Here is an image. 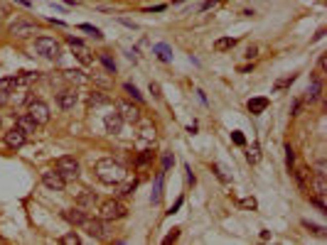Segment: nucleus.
Wrapping results in <instances>:
<instances>
[{
    "mask_svg": "<svg viewBox=\"0 0 327 245\" xmlns=\"http://www.w3.org/2000/svg\"><path fill=\"white\" fill-rule=\"evenodd\" d=\"M136 187H138V181H131V184H123V187H121V189L116 191V194H118V196H131Z\"/></svg>",
    "mask_w": 327,
    "mask_h": 245,
    "instance_id": "30",
    "label": "nucleus"
},
{
    "mask_svg": "<svg viewBox=\"0 0 327 245\" xmlns=\"http://www.w3.org/2000/svg\"><path fill=\"white\" fill-rule=\"evenodd\" d=\"M177 238H180V231H175V233H170L168 238H165V240H162V243H175V240H177Z\"/></svg>",
    "mask_w": 327,
    "mask_h": 245,
    "instance_id": "43",
    "label": "nucleus"
},
{
    "mask_svg": "<svg viewBox=\"0 0 327 245\" xmlns=\"http://www.w3.org/2000/svg\"><path fill=\"white\" fill-rule=\"evenodd\" d=\"M42 184H45L47 189H52V191H64L67 179L62 177L57 169H47V172H42Z\"/></svg>",
    "mask_w": 327,
    "mask_h": 245,
    "instance_id": "8",
    "label": "nucleus"
},
{
    "mask_svg": "<svg viewBox=\"0 0 327 245\" xmlns=\"http://www.w3.org/2000/svg\"><path fill=\"white\" fill-rule=\"evenodd\" d=\"M15 125L23 130V133H34L37 130V122H34V118L30 115V113H23V115H17V120H15Z\"/></svg>",
    "mask_w": 327,
    "mask_h": 245,
    "instance_id": "14",
    "label": "nucleus"
},
{
    "mask_svg": "<svg viewBox=\"0 0 327 245\" xmlns=\"http://www.w3.org/2000/svg\"><path fill=\"white\" fill-rule=\"evenodd\" d=\"M125 216H128V209L118 199H108L99 206V218H103V221H118Z\"/></svg>",
    "mask_w": 327,
    "mask_h": 245,
    "instance_id": "2",
    "label": "nucleus"
},
{
    "mask_svg": "<svg viewBox=\"0 0 327 245\" xmlns=\"http://www.w3.org/2000/svg\"><path fill=\"white\" fill-rule=\"evenodd\" d=\"M234 47H237V39H234V37H219L214 42L216 52H229V49H234Z\"/></svg>",
    "mask_w": 327,
    "mask_h": 245,
    "instance_id": "19",
    "label": "nucleus"
},
{
    "mask_svg": "<svg viewBox=\"0 0 327 245\" xmlns=\"http://www.w3.org/2000/svg\"><path fill=\"white\" fill-rule=\"evenodd\" d=\"M101 64L106 69H108V71H111V74H116V64H113V59L108 54H101Z\"/></svg>",
    "mask_w": 327,
    "mask_h": 245,
    "instance_id": "34",
    "label": "nucleus"
},
{
    "mask_svg": "<svg viewBox=\"0 0 327 245\" xmlns=\"http://www.w3.org/2000/svg\"><path fill=\"white\" fill-rule=\"evenodd\" d=\"M153 54L158 56L160 62H172V49H170V45H165V42L153 45Z\"/></svg>",
    "mask_w": 327,
    "mask_h": 245,
    "instance_id": "16",
    "label": "nucleus"
},
{
    "mask_svg": "<svg viewBox=\"0 0 327 245\" xmlns=\"http://www.w3.org/2000/svg\"><path fill=\"white\" fill-rule=\"evenodd\" d=\"M64 78L71 81V84H86V81H89V78L84 76V71H79V69H69V71H64Z\"/></svg>",
    "mask_w": 327,
    "mask_h": 245,
    "instance_id": "21",
    "label": "nucleus"
},
{
    "mask_svg": "<svg viewBox=\"0 0 327 245\" xmlns=\"http://www.w3.org/2000/svg\"><path fill=\"white\" fill-rule=\"evenodd\" d=\"M34 49L37 54H42L45 59H57L59 56V42L52 37H37L34 39Z\"/></svg>",
    "mask_w": 327,
    "mask_h": 245,
    "instance_id": "6",
    "label": "nucleus"
},
{
    "mask_svg": "<svg viewBox=\"0 0 327 245\" xmlns=\"http://www.w3.org/2000/svg\"><path fill=\"white\" fill-rule=\"evenodd\" d=\"M25 142H27V133H23L17 125L5 133V145L10 147V150H20V147H25Z\"/></svg>",
    "mask_w": 327,
    "mask_h": 245,
    "instance_id": "10",
    "label": "nucleus"
},
{
    "mask_svg": "<svg viewBox=\"0 0 327 245\" xmlns=\"http://www.w3.org/2000/svg\"><path fill=\"white\" fill-rule=\"evenodd\" d=\"M246 157H248V162H251V165H259V159H261V150H259V145L251 147Z\"/></svg>",
    "mask_w": 327,
    "mask_h": 245,
    "instance_id": "29",
    "label": "nucleus"
},
{
    "mask_svg": "<svg viewBox=\"0 0 327 245\" xmlns=\"http://www.w3.org/2000/svg\"><path fill=\"white\" fill-rule=\"evenodd\" d=\"M116 113L123 118V122H131V125L140 122V108L133 106L131 100H116Z\"/></svg>",
    "mask_w": 327,
    "mask_h": 245,
    "instance_id": "5",
    "label": "nucleus"
},
{
    "mask_svg": "<svg viewBox=\"0 0 327 245\" xmlns=\"http://www.w3.org/2000/svg\"><path fill=\"white\" fill-rule=\"evenodd\" d=\"M150 159H153V152H150V150H146V152H143V155L136 159V165H138V167H143V165H148Z\"/></svg>",
    "mask_w": 327,
    "mask_h": 245,
    "instance_id": "35",
    "label": "nucleus"
},
{
    "mask_svg": "<svg viewBox=\"0 0 327 245\" xmlns=\"http://www.w3.org/2000/svg\"><path fill=\"white\" fill-rule=\"evenodd\" d=\"M175 3H182V0H175Z\"/></svg>",
    "mask_w": 327,
    "mask_h": 245,
    "instance_id": "52",
    "label": "nucleus"
},
{
    "mask_svg": "<svg viewBox=\"0 0 327 245\" xmlns=\"http://www.w3.org/2000/svg\"><path fill=\"white\" fill-rule=\"evenodd\" d=\"M305 177H307V169H298L295 172V179H298V184H300V189H305Z\"/></svg>",
    "mask_w": 327,
    "mask_h": 245,
    "instance_id": "36",
    "label": "nucleus"
},
{
    "mask_svg": "<svg viewBox=\"0 0 327 245\" xmlns=\"http://www.w3.org/2000/svg\"><path fill=\"white\" fill-rule=\"evenodd\" d=\"M248 113H253V115H261V113L268 108V98H251L248 100Z\"/></svg>",
    "mask_w": 327,
    "mask_h": 245,
    "instance_id": "17",
    "label": "nucleus"
},
{
    "mask_svg": "<svg viewBox=\"0 0 327 245\" xmlns=\"http://www.w3.org/2000/svg\"><path fill=\"white\" fill-rule=\"evenodd\" d=\"M313 187H315V196H320V199H322V196L327 194L325 177H322V174H317V177H315V181H313Z\"/></svg>",
    "mask_w": 327,
    "mask_h": 245,
    "instance_id": "24",
    "label": "nucleus"
},
{
    "mask_svg": "<svg viewBox=\"0 0 327 245\" xmlns=\"http://www.w3.org/2000/svg\"><path fill=\"white\" fill-rule=\"evenodd\" d=\"M77 100H79L77 89H64V91L57 93V106H59L62 111H71V108L77 106Z\"/></svg>",
    "mask_w": 327,
    "mask_h": 245,
    "instance_id": "9",
    "label": "nucleus"
},
{
    "mask_svg": "<svg viewBox=\"0 0 327 245\" xmlns=\"http://www.w3.org/2000/svg\"><path fill=\"white\" fill-rule=\"evenodd\" d=\"M212 172H214V174H216L219 179H222L224 184H229V181H231V177H229V174H224V169L219 167V165H212Z\"/></svg>",
    "mask_w": 327,
    "mask_h": 245,
    "instance_id": "31",
    "label": "nucleus"
},
{
    "mask_svg": "<svg viewBox=\"0 0 327 245\" xmlns=\"http://www.w3.org/2000/svg\"><path fill=\"white\" fill-rule=\"evenodd\" d=\"M303 226H305V228H310V231H313V233H317V235L325 233V228H320V226H315V223H310V221H303Z\"/></svg>",
    "mask_w": 327,
    "mask_h": 245,
    "instance_id": "39",
    "label": "nucleus"
},
{
    "mask_svg": "<svg viewBox=\"0 0 327 245\" xmlns=\"http://www.w3.org/2000/svg\"><path fill=\"white\" fill-rule=\"evenodd\" d=\"M96 201H99V196H96L94 191H84V194H79V196H77V203H79L81 209H86V206H94Z\"/></svg>",
    "mask_w": 327,
    "mask_h": 245,
    "instance_id": "20",
    "label": "nucleus"
},
{
    "mask_svg": "<svg viewBox=\"0 0 327 245\" xmlns=\"http://www.w3.org/2000/svg\"><path fill=\"white\" fill-rule=\"evenodd\" d=\"M55 169L67 179V181H69V179H77V177H79V159H77V157H71V155H64V157H59V159H57Z\"/></svg>",
    "mask_w": 327,
    "mask_h": 245,
    "instance_id": "4",
    "label": "nucleus"
},
{
    "mask_svg": "<svg viewBox=\"0 0 327 245\" xmlns=\"http://www.w3.org/2000/svg\"><path fill=\"white\" fill-rule=\"evenodd\" d=\"M123 91H125V93H128V96H131L133 100L143 103V96H140V91H138L136 86H133V84H123Z\"/></svg>",
    "mask_w": 327,
    "mask_h": 245,
    "instance_id": "26",
    "label": "nucleus"
},
{
    "mask_svg": "<svg viewBox=\"0 0 327 245\" xmlns=\"http://www.w3.org/2000/svg\"><path fill=\"white\" fill-rule=\"evenodd\" d=\"M150 91H153V96H160V86L158 84H153V81H150Z\"/></svg>",
    "mask_w": 327,
    "mask_h": 245,
    "instance_id": "46",
    "label": "nucleus"
},
{
    "mask_svg": "<svg viewBox=\"0 0 327 245\" xmlns=\"http://www.w3.org/2000/svg\"><path fill=\"white\" fill-rule=\"evenodd\" d=\"M67 45L71 47V49H79V47H84V42L77 39V37H67Z\"/></svg>",
    "mask_w": 327,
    "mask_h": 245,
    "instance_id": "40",
    "label": "nucleus"
},
{
    "mask_svg": "<svg viewBox=\"0 0 327 245\" xmlns=\"http://www.w3.org/2000/svg\"><path fill=\"white\" fill-rule=\"evenodd\" d=\"M34 23H30V20H15V23L8 27V32L12 34V37H30V34H34Z\"/></svg>",
    "mask_w": 327,
    "mask_h": 245,
    "instance_id": "11",
    "label": "nucleus"
},
{
    "mask_svg": "<svg viewBox=\"0 0 327 245\" xmlns=\"http://www.w3.org/2000/svg\"><path fill=\"white\" fill-rule=\"evenodd\" d=\"M241 206H244V209H251V211H256L259 201L253 199V196H246V199H241Z\"/></svg>",
    "mask_w": 327,
    "mask_h": 245,
    "instance_id": "33",
    "label": "nucleus"
},
{
    "mask_svg": "<svg viewBox=\"0 0 327 245\" xmlns=\"http://www.w3.org/2000/svg\"><path fill=\"white\" fill-rule=\"evenodd\" d=\"M0 125H3V120H0Z\"/></svg>",
    "mask_w": 327,
    "mask_h": 245,
    "instance_id": "53",
    "label": "nucleus"
},
{
    "mask_svg": "<svg viewBox=\"0 0 327 245\" xmlns=\"http://www.w3.org/2000/svg\"><path fill=\"white\" fill-rule=\"evenodd\" d=\"M320 91H322V84H320V78H313V84L307 86V93H305V98H307V100H317V98H320Z\"/></svg>",
    "mask_w": 327,
    "mask_h": 245,
    "instance_id": "22",
    "label": "nucleus"
},
{
    "mask_svg": "<svg viewBox=\"0 0 327 245\" xmlns=\"http://www.w3.org/2000/svg\"><path fill=\"white\" fill-rule=\"evenodd\" d=\"M103 128H106V133L108 135H118L121 133V128H123V118H121L118 113H108L106 120H103Z\"/></svg>",
    "mask_w": 327,
    "mask_h": 245,
    "instance_id": "13",
    "label": "nucleus"
},
{
    "mask_svg": "<svg viewBox=\"0 0 327 245\" xmlns=\"http://www.w3.org/2000/svg\"><path fill=\"white\" fill-rule=\"evenodd\" d=\"M180 206H182V199H177V201H175V206H172V211H170V213H175L177 209H180Z\"/></svg>",
    "mask_w": 327,
    "mask_h": 245,
    "instance_id": "50",
    "label": "nucleus"
},
{
    "mask_svg": "<svg viewBox=\"0 0 327 245\" xmlns=\"http://www.w3.org/2000/svg\"><path fill=\"white\" fill-rule=\"evenodd\" d=\"M185 172H187V181H190V184H194V174H192V169L185 167Z\"/></svg>",
    "mask_w": 327,
    "mask_h": 245,
    "instance_id": "48",
    "label": "nucleus"
},
{
    "mask_svg": "<svg viewBox=\"0 0 327 245\" xmlns=\"http://www.w3.org/2000/svg\"><path fill=\"white\" fill-rule=\"evenodd\" d=\"M94 174H96L99 181L108 184V187H116V184H121L125 179V167L121 162H116L113 157H103V159H99L94 165Z\"/></svg>",
    "mask_w": 327,
    "mask_h": 245,
    "instance_id": "1",
    "label": "nucleus"
},
{
    "mask_svg": "<svg viewBox=\"0 0 327 245\" xmlns=\"http://www.w3.org/2000/svg\"><path fill=\"white\" fill-rule=\"evenodd\" d=\"M37 81V71H23L15 76V86H30Z\"/></svg>",
    "mask_w": 327,
    "mask_h": 245,
    "instance_id": "18",
    "label": "nucleus"
},
{
    "mask_svg": "<svg viewBox=\"0 0 327 245\" xmlns=\"http://www.w3.org/2000/svg\"><path fill=\"white\" fill-rule=\"evenodd\" d=\"M293 162H295V152L290 145H285V167H288V172L293 169Z\"/></svg>",
    "mask_w": 327,
    "mask_h": 245,
    "instance_id": "28",
    "label": "nucleus"
},
{
    "mask_svg": "<svg viewBox=\"0 0 327 245\" xmlns=\"http://www.w3.org/2000/svg\"><path fill=\"white\" fill-rule=\"evenodd\" d=\"M293 81H295V76H293V74H290V76H288V78H281V81L276 84V91H281V89H285V86H290Z\"/></svg>",
    "mask_w": 327,
    "mask_h": 245,
    "instance_id": "37",
    "label": "nucleus"
},
{
    "mask_svg": "<svg viewBox=\"0 0 327 245\" xmlns=\"http://www.w3.org/2000/svg\"><path fill=\"white\" fill-rule=\"evenodd\" d=\"M111 96L103 93V91H91L89 93V108H99V106H108Z\"/></svg>",
    "mask_w": 327,
    "mask_h": 245,
    "instance_id": "15",
    "label": "nucleus"
},
{
    "mask_svg": "<svg viewBox=\"0 0 327 245\" xmlns=\"http://www.w3.org/2000/svg\"><path fill=\"white\" fill-rule=\"evenodd\" d=\"M256 54H259V49H256V47H248V49H246V59H253Z\"/></svg>",
    "mask_w": 327,
    "mask_h": 245,
    "instance_id": "45",
    "label": "nucleus"
},
{
    "mask_svg": "<svg viewBox=\"0 0 327 245\" xmlns=\"http://www.w3.org/2000/svg\"><path fill=\"white\" fill-rule=\"evenodd\" d=\"M15 89H17V86H15V76L12 78H0V91H3V93L10 96V93H15Z\"/></svg>",
    "mask_w": 327,
    "mask_h": 245,
    "instance_id": "25",
    "label": "nucleus"
},
{
    "mask_svg": "<svg viewBox=\"0 0 327 245\" xmlns=\"http://www.w3.org/2000/svg\"><path fill=\"white\" fill-rule=\"evenodd\" d=\"M162 177H165V172H158V177H155V187H153V196H150L153 203H158L160 196H162Z\"/></svg>",
    "mask_w": 327,
    "mask_h": 245,
    "instance_id": "23",
    "label": "nucleus"
},
{
    "mask_svg": "<svg viewBox=\"0 0 327 245\" xmlns=\"http://www.w3.org/2000/svg\"><path fill=\"white\" fill-rule=\"evenodd\" d=\"M27 113L34 118L37 125H45V122H49V118H52L49 106H47L45 100H40V98H30V108H27Z\"/></svg>",
    "mask_w": 327,
    "mask_h": 245,
    "instance_id": "7",
    "label": "nucleus"
},
{
    "mask_svg": "<svg viewBox=\"0 0 327 245\" xmlns=\"http://www.w3.org/2000/svg\"><path fill=\"white\" fill-rule=\"evenodd\" d=\"M310 203H313V206H315L320 213H325V203H322V199H320V196H310Z\"/></svg>",
    "mask_w": 327,
    "mask_h": 245,
    "instance_id": "38",
    "label": "nucleus"
},
{
    "mask_svg": "<svg viewBox=\"0 0 327 245\" xmlns=\"http://www.w3.org/2000/svg\"><path fill=\"white\" fill-rule=\"evenodd\" d=\"M317 174H322V177H325V162H317Z\"/></svg>",
    "mask_w": 327,
    "mask_h": 245,
    "instance_id": "49",
    "label": "nucleus"
},
{
    "mask_svg": "<svg viewBox=\"0 0 327 245\" xmlns=\"http://www.w3.org/2000/svg\"><path fill=\"white\" fill-rule=\"evenodd\" d=\"M216 3H219V0H204V3H202V10H209V8H214Z\"/></svg>",
    "mask_w": 327,
    "mask_h": 245,
    "instance_id": "44",
    "label": "nucleus"
},
{
    "mask_svg": "<svg viewBox=\"0 0 327 245\" xmlns=\"http://www.w3.org/2000/svg\"><path fill=\"white\" fill-rule=\"evenodd\" d=\"M59 243H62V245H79L81 238L77 233H67V235H62V238H59Z\"/></svg>",
    "mask_w": 327,
    "mask_h": 245,
    "instance_id": "27",
    "label": "nucleus"
},
{
    "mask_svg": "<svg viewBox=\"0 0 327 245\" xmlns=\"http://www.w3.org/2000/svg\"><path fill=\"white\" fill-rule=\"evenodd\" d=\"M79 30H84V32H91V34H94V37H96V39H101V37H103V34H101V30H96L94 25H79Z\"/></svg>",
    "mask_w": 327,
    "mask_h": 245,
    "instance_id": "32",
    "label": "nucleus"
},
{
    "mask_svg": "<svg viewBox=\"0 0 327 245\" xmlns=\"http://www.w3.org/2000/svg\"><path fill=\"white\" fill-rule=\"evenodd\" d=\"M8 100H10V96H8V93H3V91H0V106H5V103H8Z\"/></svg>",
    "mask_w": 327,
    "mask_h": 245,
    "instance_id": "47",
    "label": "nucleus"
},
{
    "mask_svg": "<svg viewBox=\"0 0 327 245\" xmlns=\"http://www.w3.org/2000/svg\"><path fill=\"white\" fill-rule=\"evenodd\" d=\"M77 3H81V0H77Z\"/></svg>",
    "mask_w": 327,
    "mask_h": 245,
    "instance_id": "54",
    "label": "nucleus"
},
{
    "mask_svg": "<svg viewBox=\"0 0 327 245\" xmlns=\"http://www.w3.org/2000/svg\"><path fill=\"white\" fill-rule=\"evenodd\" d=\"M15 3H20V5H25V8H30V0H15Z\"/></svg>",
    "mask_w": 327,
    "mask_h": 245,
    "instance_id": "51",
    "label": "nucleus"
},
{
    "mask_svg": "<svg viewBox=\"0 0 327 245\" xmlns=\"http://www.w3.org/2000/svg\"><path fill=\"white\" fill-rule=\"evenodd\" d=\"M62 216H64V221L71 223V226H84L86 218H89V213L84 211L81 206H77V209H67V211H62Z\"/></svg>",
    "mask_w": 327,
    "mask_h": 245,
    "instance_id": "12",
    "label": "nucleus"
},
{
    "mask_svg": "<svg viewBox=\"0 0 327 245\" xmlns=\"http://www.w3.org/2000/svg\"><path fill=\"white\" fill-rule=\"evenodd\" d=\"M81 228H84L94 240H108V238H111L108 221H103V218H86V223H84Z\"/></svg>",
    "mask_w": 327,
    "mask_h": 245,
    "instance_id": "3",
    "label": "nucleus"
},
{
    "mask_svg": "<svg viewBox=\"0 0 327 245\" xmlns=\"http://www.w3.org/2000/svg\"><path fill=\"white\" fill-rule=\"evenodd\" d=\"M170 165H172V155H165V159H162V172H168Z\"/></svg>",
    "mask_w": 327,
    "mask_h": 245,
    "instance_id": "42",
    "label": "nucleus"
},
{
    "mask_svg": "<svg viewBox=\"0 0 327 245\" xmlns=\"http://www.w3.org/2000/svg\"><path fill=\"white\" fill-rule=\"evenodd\" d=\"M231 140H234L237 145H244V142H246V140H244V135H241V133H231Z\"/></svg>",
    "mask_w": 327,
    "mask_h": 245,
    "instance_id": "41",
    "label": "nucleus"
}]
</instances>
